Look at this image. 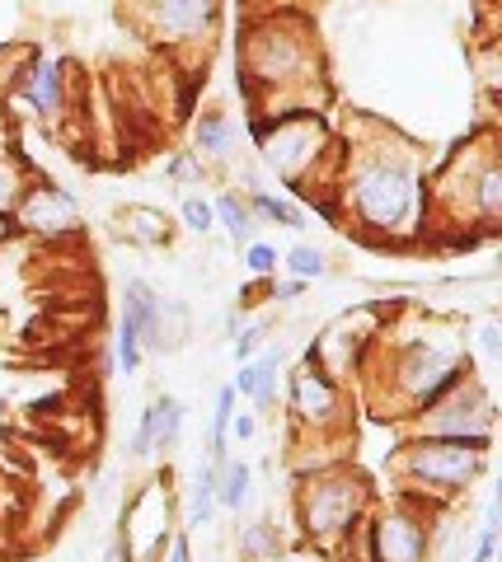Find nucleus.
<instances>
[{"instance_id": "f257e3e1", "label": "nucleus", "mask_w": 502, "mask_h": 562, "mask_svg": "<svg viewBox=\"0 0 502 562\" xmlns=\"http://www.w3.org/2000/svg\"><path fill=\"white\" fill-rule=\"evenodd\" d=\"M338 211L343 225L376 244H419L432 225L427 198V160L400 132L371 127L367 136L338 140Z\"/></svg>"}, {"instance_id": "f03ea898", "label": "nucleus", "mask_w": 502, "mask_h": 562, "mask_svg": "<svg viewBox=\"0 0 502 562\" xmlns=\"http://www.w3.org/2000/svg\"><path fill=\"white\" fill-rule=\"evenodd\" d=\"M470 375H475L470 342H465V333L456 324L419 319L400 328L390 319L380 342L371 347L367 366H361L357 384L386 417L413 422Z\"/></svg>"}, {"instance_id": "7ed1b4c3", "label": "nucleus", "mask_w": 502, "mask_h": 562, "mask_svg": "<svg viewBox=\"0 0 502 562\" xmlns=\"http://www.w3.org/2000/svg\"><path fill=\"white\" fill-rule=\"evenodd\" d=\"M239 94L245 113L320 109L324 99V52L315 20L301 5H264L245 20L239 38Z\"/></svg>"}, {"instance_id": "20e7f679", "label": "nucleus", "mask_w": 502, "mask_h": 562, "mask_svg": "<svg viewBox=\"0 0 502 562\" xmlns=\"http://www.w3.org/2000/svg\"><path fill=\"white\" fill-rule=\"evenodd\" d=\"M245 132H249L264 169L277 173V183H282L297 202L334 188L343 146H338V136L320 109L245 113Z\"/></svg>"}, {"instance_id": "39448f33", "label": "nucleus", "mask_w": 502, "mask_h": 562, "mask_svg": "<svg viewBox=\"0 0 502 562\" xmlns=\"http://www.w3.org/2000/svg\"><path fill=\"white\" fill-rule=\"evenodd\" d=\"M432 221L451 231H483L493 235L502 221V155L493 127L470 136L446 155L437 169H427Z\"/></svg>"}, {"instance_id": "423d86ee", "label": "nucleus", "mask_w": 502, "mask_h": 562, "mask_svg": "<svg viewBox=\"0 0 502 562\" xmlns=\"http://www.w3.org/2000/svg\"><path fill=\"white\" fill-rule=\"evenodd\" d=\"M371 516V487L357 469L328 464L315 473H301L297 483V525L310 549L328 558H348L361 520Z\"/></svg>"}, {"instance_id": "0eeeda50", "label": "nucleus", "mask_w": 502, "mask_h": 562, "mask_svg": "<svg viewBox=\"0 0 502 562\" xmlns=\"http://www.w3.org/2000/svg\"><path fill=\"white\" fill-rule=\"evenodd\" d=\"M493 446L475 441H442V436H413L394 454V479L404 483L409 497H419L427 506H451L470 492L483 469H489Z\"/></svg>"}, {"instance_id": "6e6552de", "label": "nucleus", "mask_w": 502, "mask_h": 562, "mask_svg": "<svg viewBox=\"0 0 502 562\" xmlns=\"http://www.w3.org/2000/svg\"><path fill=\"white\" fill-rule=\"evenodd\" d=\"M432 512H442V506H427L419 497H409V492H400L394 506H371V516L361 520V530H357V543H361V553H367V562H427L432 543H437Z\"/></svg>"}, {"instance_id": "1a4fd4ad", "label": "nucleus", "mask_w": 502, "mask_h": 562, "mask_svg": "<svg viewBox=\"0 0 502 562\" xmlns=\"http://www.w3.org/2000/svg\"><path fill=\"white\" fill-rule=\"evenodd\" d=\"M390 319H394V314H390L386 305H361V310L338 314L334 324H324V328H320V338L305 347V357H301V361L320 366V371H324V375H334L338 384H357L361 366H367L371 347L380 342V333H386Z\"/></svg>"}, {"instance_id": "9d476101", "label": "nucleus", "mask_w": 502, "mask_h": 562, "mask_svg": "<svg viewBox=\"0 0 502 562\" xmlns=\"http://www.w3.org/2000/svg\"><path fill=\"white\" fill-rule=\"evenodd\" d=\"M493 427H498V403L479 371L409 422L413 436H442V441H475V446H493Z\"/></svg>"}, {"instance_id": "9b49d317", "label": "nucleus", "mask_w": 502, "mask_h": 562, "mask_svg": "<svg viewBox=\"0 0 502 562\" xmlns=\"http://www.w3.org/2000/svg\"><path fill=\"white\" fill-rule=\"evenodd\" d=\"M282 403H287V427L297 436H334L348 427V384H338L310 361L282 375Z\"/></svg>"}, {"instance_id": "f8f14e48", "label": "nucleus", "mask_w": 502, "mask_h": 562, "mask_svg": "<svg viewBox=\"0 0 502 562\" xmlns=\"http://www.w3.org/2000/svg\"><path fill=\"white\" fill-rule=\"evenodd\" d=\"M179 506H175V492H169V479L165 473H155L146 487H136L127 506H123V530L118 539L127 543L132 562H160L169 539L179 530Z\"/></svg>"}, {"instance_id": "ddd939ff", "label": "nucleus", "mask_w": 502, "mask_h": 562, "mask_svg": "<svg viewBox=\"0 0 502 562\" xmlns=\"http://www.w3.org/2000/svg\"><path fill=\"white\" fill-rule=\"evenodd\" d=\"M136 20L150 43L169 52H207L221 24V0H136Z\"/></svg>"}, {"instance_id": "4468645a", "label": "nucleus", "mask_w": 502, "mask_h": 562, "mask_svg": "<svg viewBox=\"0 0 502 562\" xmlns=\"http://www.w3.org/2000/svg\"><path fill=\"white\" fill-rule=\"evenodd\" d=\"M123 319L142 333L146 357L150 351H179L188 342V305L183 301H165L146 277H127L123 281Z\"/></svg>"}, {"instance_id": "2eb2a0df", "label": "nucleus", "mask_w": 502, "mask_h": 562, "mask_svg": "<svg viewBox=\"0 0 502 562\" xmlns=\"http://www.w3.org/2000/svg\"><path fill=\"white\" fill-rule=\"evenodd\" d=\"M14 99H20L33 117L62 122L71 113V61H66L62 52H38V57L14 76Z\"/></svg>"}, {"instance_id": "dca6fc26", "label": "nucleus", "mask_w": 502, "mask_h": 562, "mask_svg": "<svg viewBox=\"0 0 502 562\" xmlns=\"http://www.w3.org/2000/svg\"><path fill=\"white\" fill-rule=\"evenodd\" d=\"M10 221L29 235H43V239H71V235H80V202L57 183L29 179L24 198L10 211Z\"/></svg>"}, {"instance_id": "f3484780", "label": "nucleus", "mask_w": 502, "mask_h": 562, "mask_svg": "<svg viewBox=\"0 0 502 562\" xmlns=\"http://www.w3.org/2000/svg\"><path fill=\"white\" fill-rule=\"evenodd\" d=\"M183 422H188V408L183 398L175 394H155L142 417H136V431H132V460H155L160 450H175L179 436H183Z\"/></svg>"}, {"instance_id": "a211bd4d", "label": "nucleus", "mask_w": 502, "mask_h": 562, "mask_svg": "<svg viewBox=\"0 0 502 562\" xmlns=\"http://www.w3.org/2000/svg\"><path fill=\"white\" fill-rule=\"evenodd\" d=\"M282 371H287L282 342H277V347H258L249 361H239L231 390L239 398H249L258 413H268V408H277V398H282Z\"/></svg>"}, {"instance_id": "6ab92c4d", "label": "nucleus", "mask_w": 502, "mask_h": 562, "mask_svg": "<svg viewBox=\"0 0 502 562\" xmlns=\"http://www.w3.org/2000/svg\"><path fill=\"white\" fill-rule=\"evenodd\" d=\"M29 165H24V155H20V136H14L10 127V113H0V221L14 211V202L24 198V188H29Z\"/></svg>"}, {"instance_id": "aec40b11", "label": "nucleus", "mask_w": 502, "mask_h": 562, "mask_svg": "<svg viewBox=\"0 0 502 562\" xmlns=\"http://www.w3.org/2000/svg\"><path fill=\"white\" fill-rule=\"evenodd\" d=\"M235 146H239V122L221 109H202V117L193 122L198 160H235Z\"/></svg>"}, {"instance_id": "412c9836", "label": "nucleus", "mask_w": 502, "mask_h": 562, "mask_svg": "<svg viewBox=\"0 0 502 562\" xmlns=\"http://www.w3.org/2000/svg\"><path fill=\"white\" fill-rule=\"evenodd\" d=\"M216 464L207 460V464H198L193 469V479H188V487H183V512H179V530H207V525L216 520Z\"/></svg>"}, {"instance_id": "4be33fe9", "label": "nucleus", "mask_w": 502, "mask_h": 562, "mask_svg": "<svg viewBox=\"0 0 502 562\" xmlns=\"http://www.w3.org/2000/svg\"><path fill=\"white\" fill-rule=\"evenodd\" d=\"M118 231H123L127 244H136V249H165L169 239H175V225H169V216L160 206H123L118 211Z\"/></svg>"}, {"instance_id": "5701e85b", "label": "nucleus", "mask_w": 502, "mask_h": 562, "mask_svg": "<svg viewBox=\"0 0 502 562\" xmlns=\"http://www.w3.org/2000/svg\"><path fill=\"white\" fill-rule=\"evenodd\" d=\"M249 502H254V469L245 460H235V454L216 460V506L239 516Z\"/></svg>"}, {"instance_id": "b1692460", "label": "nucleus", "mask_w": 502, "mask_h": 562, "mask_svg": "<svg viewBox=\"0 0 502 562\" xmlns=\"http://www.w3.org/2000/svg\"><path fill=\"white\" fill-rule=\"evenodd\" d=\"M245 202H249L258 225H277V231H305V211H301L297 198H282V192H272V188H254V192H245Z\"/></svg>"}, {"instance_id": "393cba45", "label": "nucleus", "mask_w": 502, "mask_h": 562, "mask_svg": "<svg viewBox=\"0 0 502 562\" xmlns=\"http://www.w3.org/2000/svg\"><path fill=\"white\" fill-rule=\"evenodd\" d=\"M212 211H216V231H226V239L235 249H245L249 239H258V221L245 202V192H216L212 198Z\"/></svg>"}, {"instance_id": "a878e982", "label": "nucleus", "mask_w": 502, "mask_h": 562, "mask_svg": "<svg viewBox=\"0 0 502 562\" xmlns=\"http://www.w3.org/2000/svg\"><path fill=\"white\" fill-rule=\"evenodd\" d=\"M239 408V394L231 384H221L216 390V403H212V422H207V460H226L231 454V417Z\"/></svg>"}, {"instance_id": "bb28decb", "label": "nucleus", "mask_w": 502, "mask_h": 562, "mask_svg": "<svg viewBox=\"0 0 502 562\" xmlns=\"http://www.w3.org/2000/svg\"><path fill=\"white\" fill-rule=\"evenodd\" d=\"M239 553H245V562H277V553H282V535H277L272 520H254L239 530Z\"/></svg>"}, {"instance_id": "cd10ccee", "label": "nucleus", "mask_w": 502, "mask_h": 562, "mask_svg": "<svg viewBox=\"0 0 502 562\" xmlns=\"http://www.w3.org/2000/svg\"><path fill=\"white\" fill-rule=\"evenodd\" d=\"M239 268H245V277L249 281H272L277 272H282V254H277V244H268V239H249L245 249H239Z\"/></svg>"}, {"instance_id": "c85d7f7f", "label": "nucleus", "mask_w": 502, "mask_h": 562, "mask_svg": "<svg viewBox=\"0 0 502 562\" xmlns=\"http://www.w3.org/2000/svg\"><path fill=\"white\" fill-rule=\"evenodd\" d=\"M282 272L297 281H324L328 277V254L315 249V244H291L282 254Z\"/></svg>"}, {"instance_id": "c756f323", "label": "nucleus", "mask_w": 502, "mask_h": 562, "mask_svg": "<svg viewBox=\"0 0 502 562\" xmlns=\"http://www.w3.org/2000/svg\"><path fill=\"white\" fill-rule=\"evenodd\" d=\"M179 225L188 235H198V239H207L216 231V211H212V202L202 198V192H183L179 198Z\"/></svg>"}, {"instance_id": "7c9ffc66", "label": "nucleus", "mask_w": 502, "mask_h": 562, "mask_svg": "<svg viewBox=\"0 0 502 562\" xmlns=\"http://www.w3.org/2000/svg\"><path fill=\"white\" fill-rule=\"evenodd\" d=\"M465 342H470V361L483 366V371H493L502 361V324L498 319L475 324V338H465Z\"/></svg>"}, {"instance_id": "2f4dec72", "label": "nucleus", "mask_w": 502, "mask_h": 562, "mask_svg": "<svg viewBox=\"0 0 502 562\" xmlns=\"http://www.w3.org/2000/svg\"><path fill=\"white\" fill-rule=\"evenodd\" d=\"M113 361H118V371H123L127 380L132 375H142V366H146V347H142V333H136L127 319L118 324V342H113Z\"/></svg>"}, {"instance_id": "473e14b6", "label": "nucleus", "mask_w": 502, "mask_h": 562, "mask_svg": "<svg viewBox=\"0 0 502 562\" xmlns=\"http://www.w3.org/2000/svg\"><path fill=\"white\" fill-rule=\"evenodd\" d=\"M165 179L179 183V188H202L207 183V160H198L193 150H175L165 160Z\"/></svg>"}, {"instance_id": "72a5a7b5", "label": "nucleus", "mask_w": 502, "mask_h": 562, "mask_svg": "<svg viewBox=\"0 0 502 562\" xmlns=\"http://www.w3.org/2000/svg\"><path fill=\"white\" fill-rule=\"evenodd\" d=\"M264 342H268V319L235 324V328H231V357H235V366H239V361H249Z\"/></svg>"}, {"instance_id": "f704fd0d", "label": "nucleus", "mask_w": 502, "mask_h": 562, "mask_svg": "<svg viewBox=\"0 0 502 562\" xmlns=\"http://www.w3.org/2000/svg\"><path fill=\"white\" fill-rule=\"evenodd\" d=\"M493 553H498V492L489 497V506H483V525H479V535H475L470 562H493Z\"/></svg>"}, {"instance_id": "c9c22d12", "label": "nucleus", "mask_w": 502, "mask_h": 562, "mask_svg": "<svg viewBox=\"0 0 502 562\" xmlns=\"http://www.w3.org/2000/svg\"><path fill=\"white\" fill-rule=\"evenodd\" d=\"M264 286H268V295H272V301L277 305H291V301H301V295H305V286H310V281H297V277H282V281H264Z\"/></svg>"}, {"instance_id": "e433bc0d", "label": "nucleus", "mask_w": 502, "mask_h": 562, "mask_svg": "<svg viewBox=\"0 0 502 562\" xmlns=\"http://www.w3.org/2000/svg\"><path fill=\"white\" fill-rule=\"evenodd\" d=\"M254 436H258V417L235 408V417H231V441H235V446H249Z\"/></svg>"}, {"instance_id": "4c0bfd02", "label": "nucleus", "mask_w": 502, "mask_h": 562, "mask_svg": "<svg viewBox=\"0 0 502 562\" xmlns=\"http://www.w3.org/2000/svg\"><path fill=\"white\" fill-rule=\"evenodd\" d=\"M165 562H193V543H188V530H175V539H169V549H165Z\"/></svg>"}, {"instance_id": "58836bf2", "label": "nucleus", "mask_w": 502, "mask_h": 562, "mask_svg": "<svg viewBox=\"0 0 502 562\" xmlns=\"http://www.w3.org/2000/svg\"><path fill=\"white\" fill-rule=\"evenodd\" d=\"M99 562H132V553H127V543L123 539H113L109 549H103V558Z\"/></svg>"}]
</instances>
